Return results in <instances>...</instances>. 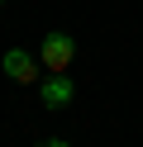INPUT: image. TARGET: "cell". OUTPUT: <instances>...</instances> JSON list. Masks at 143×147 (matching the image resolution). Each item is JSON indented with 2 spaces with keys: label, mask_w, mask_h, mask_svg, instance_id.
Returning <instances> with one entry per match:
<instances>
[{
  "label": "cell",
  "mask_w": 143,
  "mask_h": 147,
  "mask_svg": "<svg viewBox=\"0 0 143 147\" xmlns=\"http://www.w3.org/2000/svg\"><path fill=\"white\" fill-rule=\"evenodd\" d=\"M72 57H76V38L62 33V29H53L43 43H38V62H43V71H67Z\"/></svg>",
  "instance_id": "1"
},
{
  "label": "cell",
  "mask_w": 143,
  "mask_h": 147,
  "mask_svg": "<svg viewBox=\"0 0 143 147\" xmlns=\"http://www.w3.org/2000/svg\"><path fill=\"white\" fill-rule=\"evenodd\" d=\"M0 67H5V76L14 81V86H34V81H43V62H38L34 52H24V48H10L5 57H0Z\"/></svg>",
  "instance_id": "2"
},
{
  "label": "cell",
  "mask_w": 143,
  "mask_h": 147,
  "mask_svg": "<svg viewBox=\"0 0 143 147\" xmlns=\"http://www.w3.org/2000/svg\"><path fill=\"white\" fill-rule=\"evenodd\" d=\"M38 100H43L48 109H67L76 100V86H72V76H62V71H48L43 81H38Z\"/></svg>",
  "instance_id": "3"
},
{
  "label": "cell",
  "mask_w": 143,
  "mask_h": 147,
  "mask_svg": "<svg viewBox=\"0 0 143 147\" xmlns=\"http://www.w3.org/2000/svg\"><path fill=\"white\" fill-rule=\"evenodd\" d=\"M38 147H72L67 138H48V142H38Z\"/></svg>",
  "instance_id": "4"
},
{
  "label": "cell",
  "mask_w": 143,
  "mask_h": 147,
  "mask_svg": "<svg viewBox=\"0 0 143 147\" xmlns=\"http://www.w3.org/2000/svg\"><path fill=\"white\" fill-rule=\"evenodd\" d=\"M0 5H5V0H0Z\"/></svg>",
  "instance_id": "5"
}]
</instances>
